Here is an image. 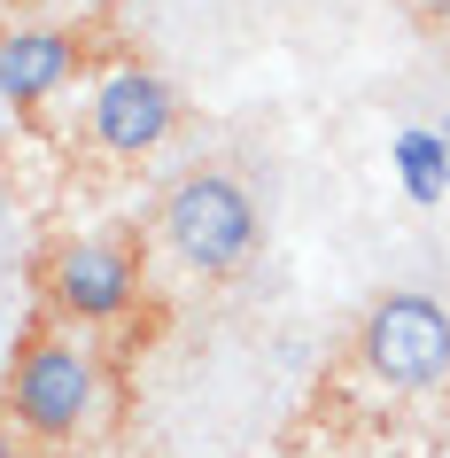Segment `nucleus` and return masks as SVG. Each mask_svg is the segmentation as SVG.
Returning a JSON list of instances; mask_svg holds the SVG:
<instances>
[{
    "mask_svg": "<svg viewBox=\"0 0 450 458\" xmlns=\"http://www.w3.org/2000/svg\"><path fill=\"white\" fill-rule=\"evenodd\" d=\"M156 225H164L171 257L202 280H233L264 242V217L249 202L233 171H187V179H171L164 202H156Z\"/></svg>",
    "mask_w": 450,
    "mask_h": 458,
    "instance_id": "nucleus-1",
    "label": "nucleus"
},
{
    "mask_svg": "<svg viewBox=\"0 0 450 458\" xmlns=\"http://www.w3.org/2000/svg\"><path fill=\"white\" fill-rule=\"evenodd\" d=\"M101 404V373H94V350H78L71 327L55 318H31L24 350L8 365V411L31 443H78L86 420Z\"/></svg>",
    "mask_w": 450,
    "mask_h": 458,
    "instance_id": "nucleus-2",
    "label": "nucleus"
},
{
    "mask_svg": "<svg viewBox=\"0 0 450 458\" xmlns=\"http://www.w3.org/2000/svg\"><path fill=\"white\" fill-rule=\"evenodd\" d=\"M357 365L396 396L450 381V311L420 288H388L373 311L357 318Z\"/></svg>",
    "mask_w": 450,
    "mask_h": 458,
    "instance_id": "nucleus-3",
    "label": "nucleus"
},
{
    "mask_svg": "<svg viewBox=\"0 0 450 458\" xmlns=\"http://www.w3.org/2000/svg\"><path fill=\"white\" fill-rule=\"evenodd\" d=\"M39 303L55 327H109L140 303L132 242H63L39 257Z\"/></svg>",
    "mask_w": 450,
    "mask_h": 458,
    "instance_id": "nucleus-4",
    "label": "nucleus"
},
{
    "mask_svg": "<svg viewBox=\"0 0 450 458\" xmlns=\"http://www.w3.org/2000/svg\"><path fill=\"white\" fill-rule=\"evenodd\" d=\"M86 124H94V140L109 156H156L171 140V124H179V94L156 71H109L94 109H86Z\"/></svg>",
    "mask_w": 450,
    "mask_h": 458,
    "instance_id": "nucleus-5",
    "label": "nucleus"
},
{
    "mask_svg": "<svg viewBox=\"0 0 450 458\" xmlns=\"http://www.w3.org/2000/svg\"><path fill=\"white\" fill-rule=\"evenodd\" d=\"M71 71H78L71 31H55V24H8L0 31V101L39 109Z\"/></svg>",
    "mask_w": 450,
    "mask_h": 458,
    "instance_id": "nucleus-6",
    "label": "nucleus"
},
{
    "mask_svg": "<svg viewBox=\"0 0 450 458\" xmlns=\"http://www.w3.org/2000/svg\"><path fill=\"white\" fill-rule=\"evenodd\" d=\"M412 16H420L427 31H450V0H412Z\"/></svg>",
    "mask_w": 450,
    "mask_h": 458,
    "instance_id": "nucleus-7",
    "label": "nucleus"
},
{
    "mask_svg": "<svg viewBox=\"0 0 450 458\" xmlns=\"http://www.w3.org/2000/svg\"><path fill=\"white\" fill-rule=\"evenodd\" d=\"M0 458H16V443H8V428H0Z\"/></svg>",
    "mask_w": 450,
    "mask_h": 458,
    "instance_id": "nucleus-8",
    "label": "nucleus"
},
{
    "mask_svg": "<svg viewBox=\"0 0 450 458\" xmlns=\"http://www.w3.org/2000/svg\"><path fill=\"white\" fill-rule=\"evenodd\" d=\"M0 8H16V0H0Z\"/></svg>",
    "mask_w": 450,
    "mask_h": 458,
    "instance_id": "nucleus-9",
    "label": "nucleus"
}]
</instances>
